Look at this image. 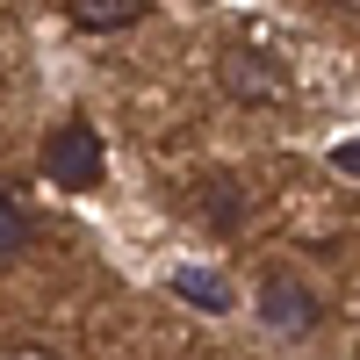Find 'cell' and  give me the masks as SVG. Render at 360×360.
I'll return each instance as SVG.
<instances>
[{
  "label": "cell",
  "mask_w": 360,
  "mask_h": 360,
  "mask_svg": "<svg viewBox=\"0 0 360 360\" xmlns=\"http://www.w3.org/2000/svg\"><path fill=\"white\" fill-rule=\"evenodd\" d=\"M217 79H224V94H231L238 108H288V101H295L288 65H274L266 51H224V58H217Z\"/></svg>",
  "instance_id": "1"
},
{
  "label": "cell",
  "mask_w": 360,
  "mask_h": 360,
  "mask_svg": "<svg viewBox=\"0 0 360 360\" xmlns=\"http://www.w3.org/2000/svg\"><path fill=\"white\" fill-rule=\"evenodd\" d=\"M44 180H51V188H72V195L101 180V137L86 130L79 115H72V123H58V130L44 137Z\"/></svg>",
  "instance_id": "2"
},
{
  "label": "cell",
  "mask_w": 360,
  "mask_h": 360,
  "mask_svg": "<svg viewBox=\"0 0 360 360\" xmlns=\"http://www.w3.org/2000/svg\"><path fill=\"white\" fill-rule=\"evenodd\" d=\"M259 317L274 324V332H310V324H317V303H310V288L295 281V274H266V281H259Z\"/></svg>",
  "instance_id": "3"
},
{
  "label": "cell",
  "mask_w": 360,
  "mask_h": 360,
  "mask_svg": "<svg viewBox=\"0 0 360 360\" xmlns=\"http://www.w3.org/2000/svg\"><path fill=\"white\" fill-rule=\"evenodd\" d=\"M144 8H152V0H65V15H72L79 29H94V37L137 29V22H144Z\"/></svg>",
  "instance_id": "4"
},
{
  "label": "cell",
  "mask_w": 360,
  "mask_h": 360,
  "mask_svg": "<svg viewBox=\"0 0 360 360\" xmlns=\"http://www.w3.org/2000/svg\"><path fill=\"white\" fill-rule=\"evenodd\" d=\"M173 295H188L195 310H231V288L209 266H173Z\"/></svg>",
  "instance_id": "5"
},
{
  "label": "cell",
  "mask_w": 360,
  "mask_h": 360,
  "mask_svg": "<svg viewBox=\"0 0 360 360\" xmlns=\"http://www.w3.org/2000/svg\"><path fill=\"white\" fill-rule=\"evenodd\" d=\"M202 209H209V231H238V209L245 202H238V188H209Z\"/></svg>",
  "instance_id": "6"
},
{
  "label": "cell",
  "mask_w": 360,
  "mask_h": 360,
  "mask_svg": "<svg viewBox=\"0 0 360 360\" xmlns=\"http://www.w3.org/2000/svg\"><path fill=\"white\" fill-rule=\"evenodd\" d=\"M15 245H22V217L0 202V252H15Z\"/></svg>",
  "instance_id": "7"
},
{
  "label": "cell",
  "mask_w": 360,
  "mask_h": 360,
  "mask_svg": "<svg viewBox=\"0 0 360 360\" xmlns=\"http://www.w3.org/2000/svg\"><path fill=\"white\" fill-rule=\"evenodd\" d=\"M332 166H339V173H360V137H353V144H339V152H332Z\"/></svg>",
  "instance_id": "8"
},
{
  "label": "cell",
  "mask_w": 360,
  "mask_h": 360,
  "mask_svg": "<svg viewBox=\"0 0 360 360\" xmlns=\"http://www.w3.org/2000/svg\"><path fill=\"white\" fill-rule=\"evenodd\" d=\"M0 360H58V353H51V346H29V339H22V346H8Z\"/></svg>",
  "instance_id": "9"
}]
</instances>
